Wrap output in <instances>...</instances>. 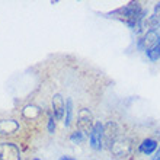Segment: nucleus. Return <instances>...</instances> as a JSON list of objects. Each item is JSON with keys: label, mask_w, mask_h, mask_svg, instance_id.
<instances>
[{"label": "nucleus", "mask_w": 160, "mask_h": 160, "mask_svg": "<svg viewBox=\"0 0 160 160\" xmlns=\"http://www.w3.org/2000/svg\"><path fill=\"white\" fill-rule=\"evenodd\" d=\"M0 160H22L19 147L15 143H0Z\"/></svg>", "instance_id": "3"}, {"label": "nucleus", "mask_w": 160, "mask_h": 160, "mask_svg": "<svg viewBox=\"0 0 160 160\" xmlns=\"http://www.w3.org/2000/svg\"><path fill=\"white\" fill-rule=\"evenodd\" d=\"M157 148H159V143H157V140H154V138H144L143 141L140 143V146H138V152L143 153V154L150 156V154H154V153H156Z\"/></svg>", "instance_id": "8"}, {"label": "nucleus", "mask_w": 160, "mask_h": 160, "mask_svg": "<svg viewBox=\"0 0 160 160\" xmlns=\"http://www.w3.org/2000/svg\"><path fill=\"white\" fill-rule=\"evenodd\" d=\"M131 147H132V146H131V140L119 135L118 138L115 140V143L112 144L111 152L114 153L117 157H124V156H127V154H130Z\"/></svg>", "instance_id": "4"}, {"label": "nucleus", "mask_w": 160, "mask_h": 160, "mask_svg": "<svg viewBox=\"0 0 160 160\" xmlns=\"http://www.w3.org/2000/svg\"><path fill=\"white\" fill-rule=\"evenodd\" d=\"M70 141H72V143H74V144L83 143V141H84V134L82 132V131L76 130L74 132H72V134H70Z\"/></svg>", "instance_id": "12"}, {"label": "nucleus", "mask_w": 160, "mask_h": 160, "mask_svg": "<svg viewBox=\"0 0 160 160\" xmlns=\"http://www.w3.org/2000/svg\"><path fill=\"white\" fill-rule=\"evenodd\" d=\"M58 160H76L74 157H70V156H61Z\"/></svg>", "instance_id": "15"}, {"label": "nucleus", "mask_w": 160, "mask_h": 160, "mask_svg": "<svg viewBox=\"0 0 160 160\" xmlns=\"http://www.w3.org/2000/svg\"><path fill=\"white\" fill-rule=\"evenodd\" d=\"M160 26V2L154 4V9H153L152 16H148L146 21H144V28L148 29H157Z\"/></svg>", "instance_id": "7"}, {"label": "nucleus", "mask_w": 160, "mask_h": 160, "mask_svg": "<svg viewBox=\"0 0 160 160\" xmlns=\"http://www.w3.org/2000/svg\"><path fill=\"white\" fill-rule=\"evenodd\" d=\"M152 160H160V143H159V148L156 150V153H154V156L152 157Z\"/></svg>", "instance_id": "14"}, {"label": "nucleus", "mask_w": 160, "mask_h": 160, "mask_svg": "<svg viewBox=\"0 0 160 160\" xmlns=\"http://www.w3.org/2000/svg\"><path fill=\"white\" fill-rule=\"evenodd\" d=\"M146 55L148 57L150 61H159L160 60V39L154 45L150 47L148 50H146Z\"/></svg>", "instance_id": "10"}, {"label": "nucleus", "mask_w": 160, "mask_h": 160, "mask_svg": "<svg viewBox=\"0 0 160 160\" xmlns=\"http://www.w3.org/2000/svg\"><path fill=\"white\" fill-rule=\"evenodd\" d=\"M54 131H55V117H54V114L51 112V114L48 115V132H50V134H54Z\"/></svg>", "instance_id": "13"}, {"label": "nucleus", "mask_w": 160, "mask_h": 160, "mask_svg": "<svg viewBox=\"0 0 160 160\" xmlns=\"http://www.w3.org/2000/svg\"><path fill=\"white\" fill-rule=\"evenodd\" d=\"M95 117H93L92 111L88 108H82L77 115V130L82 131L83 134H90V131L95 127Z\"/></svg>", "instance_id": "1"}, {"label": "nucleus", "mask_w": 160, "mask_h": 160, "mask_svg": "<svg viewBox=\"0 0 160 160\" xmlns=\"http://www.w3.org/2000/svg\"><path fill=\"white\" fill-rule=\"evenodd\" d=\"M64 112H66V102L64 98L60 93H55L52 96V114H54L55 119H63Z\"/></svg>", "instance_id": "6"}, {"label": "nucleus", "mask_w": 160, "mask_h": 160, "mask_svg": "<svg viewBox=\"0 0 160 160\" xmlns=\"http://www.w3.org/2000/svg\"><path fill=\"white\" fill-rule=\"evenodd\" d=\"M34 160H39V159H34Z\"/></svg>", "instance_id": "16"}, {"label": "nucleus", "mask_w": 160, "mask_h": 160, "mask_svg": "<svg viewBox=\"0 0 160 160\" xmlns=\"http://www.w3.org/2000/svg\"><path fill=\"white\" fill-rule=\"evenodd\" d=\"M118 137H119V130H118L117 122L109 121L103 127V144H105V147L111 148Z\"/></svg>", "instance_id": "5"}, {"label": "nucleus", "mask_w": 160, "mask_h": 160, "mask_svg": "<svg viewBox=\"0 0 160 160\" xmlns=\"http://www.w3.org/2000/svg\"><path fill=\"white\" fill-rule=\"evenodd\" d=\"M72 118H73V99L68 98L67 101H66V118H64V125L70 127Z\"/></svg>", "instance_id": "11"}, {"label": "nucleus", "mask_w": 160, "mask_h": 160, "mask_svg": "<svg viewBox=\"0 0 160 160\" xmlns=\"http://www.w3.org/2000/svg\"><path fill=\"white\" fill-rule=\"evenodd\" d=\"M19 130V122L15 119H0V135H10Z\"/></svg>", "instance_id": "9"}, {"label": "nucleus", "mask_w": 160, "mask_h": 160, "mask_svg": "<svg viewBox=\"0 0 160 160\" xmlns=\"http://www.w3.org/2000/svg\"><path fill=\"white\" fill-rule=\"evenodd\" d=\"M103 124L101 121H96L95 122V127L93 130L90 131L89 134V146L93 148V150H102L103 148Z\"/></svg>", "instance_id": "2"}]
</instances>
